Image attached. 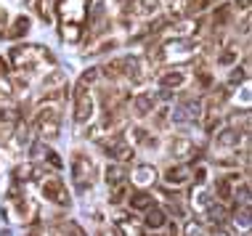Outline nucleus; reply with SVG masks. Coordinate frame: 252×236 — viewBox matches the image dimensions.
<instances>
[{"instance_id": "6e6552de", "label": "nucleus", "mask_w": 252, "mask_h": 236, "mask_svg": "<svg viewBox=\"0 0 252 236\" xmlns=\"http://www.w3.org/2000/svg\"><path fill=\"white\" fill-rule=\"evenodd\" d=\"M37 127L45 138H56L59 136V114L56 112H43L37 117Z\"/></svg>"}, {"instance_id": "2eb2a0df", "label": "nucleus", "mask_w": 252, "mask_h": 236, "mask_svg": "<svg viewBox=\"0 0 252 236\" xmlns=\"http://www.w3.org/2000/svg\"><path fill=\"white\" fill-rule=\"evenodd\" d=\"M157 8H159V0H135L133 3V13L138 16H154Z\"/></svg>"}, {"instance_id": "6ab92c4d", "label": "nucleus", "mask_w": 252, "mask_h": 236, "mask_svg": "<svg viewBox=\"0 0 252 236\" xmlns=\"http://www.w3.org/2000/svg\"><path fill=\"white\" fill-rule=\"evenodd\" d=\"M146 226H149V228H159V226H165V212L157 210V207L152 205V207L146 210Z\"/></svg>"}, {"instance_id": "dca6fc26", "label": "nucleus", "mask_w": 252, "mask_h": 236, "mask_svg": "<svg viewBox=\"0 0 252 236\" xmlns=\"http://www.w3.org/2000/svg\"><path fill=\"white\" fill-rule=\"evenodd\" d=\"M120 69L125 72L133 83H138V80H141V61H138V59H122Z\"/></svg>"}, {"instance_id": "f8f14e48", "label": "nucleus", "mask_w": 252, "mask_h": 236, "mask_svg": "<svg viewBox=\"0 0 252 236\" xmlns=\"http://www.w3.org/2000/svg\"><path fill=\"white\" fill-rule=\"evenodd\" d=\"M165 180L167 183H186V180H191V170L189 167H183V165H178V167H170V170L165 173Z\"/></svg>"}, {"instance_id": "a878e982", "label": "nucleus", "mask_w": 252, "mask_h": 236, "mask_svg": "<svg viewBox=\"0 0 252 236\" xmlns=\"http://www.w3.org/2000/svg\"><path fill=\"white\" fill-rule=\"evenodd\" d=\"M244 77H247V72H242V69H236V72H234V75H231V80H228V83H231V85H239V83H242V80H244Z\"/></svg>"}, {"instance_id": "0eeeda50", "label": "nucleus", "mask_w": 252, "mask_h": 236, "mask_svg": "<svg viewBox=\"0 0 252 236\" xmlns=\"http://www.w3.org/2000/svg\"><path fill=\"white\" fill-rule=\"evenodd\" d=\"M104 151H106L112 159H130V157H133V149L125 144V138H122V136H114V138L104 146Z\"/></svg>"}, {"instance_id": "7ed1b4c3", "label": "nucleus", "mask_w": 252, "mask_h": 236, "mask_svg": "<svg viewBox=\"0 0 252 236\" xmlns=\"http://www.w3.org/2000/svg\"><path fill=\"white\" fill-rule=\"evenodd\" d=\"M93 175H96V170H93V162L88 157H74V165H72V178H74V186H77V191L83 194L88 186L93 183Z\"/></svg>"}, {"instance_id": "4468645a", "label": "nucleus", "mask_w": 252, "mask_h": 236, "mask_svg": "<svg viewBox=\"0 0 252 236\" xmlns=\"http://www.w3.org/2000/svg\"><path fill=\"white\" fill-rule=\"evenodd\" d=\"M152 205H154V199H152V194H149L146 188H141V191H135L130 197V207H133V210H149Z\"/></svg>"}, {"instance_id": "20e7f679", "label": "nucleus", "mask_w": 252, "mask_h": 236, "mask_svg": "<svg viewBox=\"0 0 252 236\" xmlns=\"http://www.w3.org/2000/svg\"><path fill=\"white\" fill-rule=\"evenodd\" d=\"M202 114V104L199 101H183L173 109V125H189V122H196Z\"/></svg>"}, {"instance_id": "423d86ee", "label": "nucleus", "mask_w": 252, "mask_h": 236, "mask_svg": "<svg viewBox=\"0 0 252 236\" xmlns=\"http://www.w3.org/2000/svg\"><path fill=\"white\" fill-rule=\"evenodd\" d=\"M43 197L56 202V205H61V207L69 205V191L64 188V183H61L59 178H45L43 180Z\"/></svg>"}, {"instance_id": "393cba45", "label": "nucleus", "mask_w": 252, "mask_h": 236, "mask_svg": "<svg viewBox=\"0 0 252 236\" xmlns=\"http://www.w3.org/2000/svg\"><path fill=\"white\" fill-rule=\"evenodd\" d=\"M210 5V0H189V5H186V13L189 16H194V13H202L204 8Z\"/></svg>"}, {"instance_id": "9d476101", "label": "nucleus", "mask_w": 252, "mask_h": 236, "mask_svg": "<svg viewBox=\"0 0 252 236\" xmlns=\"http://www.w3.org/2000/svg\"><path fill=\"white\" fill-rule=\"evenodd\" d=\"M154 104H157V96H152V93H141V96L133 98V112L138 114V117H146V114L154 109Z\"/></svg>"}, {"instance_id": "9b49d317", "label": "nucleus", "mask_w": 252, "mask_h": 236, "mask_svg": "<svg viewBox=\"0 0 252 236\" xmlns=\"http://www.w3.org/2000/svg\"><path fill=\"white\" fill-rule=\"evenodd\" d=\"M154 178H157V173H154V167H149V165H138L133 170V183L138 188H146L149 183H154Z\"/></svg>"}, {"instance_id": "bb28decb", "label": "nucleus", "mask_w": 252, "mask_h": 236, "mask_svg": "<svg viewBox=\"0 0 252 236\" xmlns=\"http://www.w3.org/2000/svg\"><path fill=\"white\" fill-rule=\"evenodd\" d=\"M183 234H202V223H196V220L186 223V231H183Z\"/></svg>"}, {"instance_id": "b1692460", "label": "nucleus", "mask_w": 252, "mask_h": 236, "mask_svg": "<svg viewBox=\"0 0 252 236\" xmlns=\"http://www.w3.org/2000/svg\"><path fill=\"white\" fill-rule=\"evenodd\" d=\"M234 180H236V175H228V178H223L220 183H218V194H220L223 199L231 197V186H234Z\"/></svg>"}, {"instance_id": "39448f33", "label": "nucleus", "mask_w": 252, "mask_h": 236, "mask_svg": "<svg viewBox=\"0 0 252 236\" xmlns=\"http://www.w3.org/2000/svg\"><path fill=\"white\" fill-rule=\"evenodd\" d=\"M74 96H77V101H74V122L83 125L93 117V98L88 93V88H77Z\"/></svg>"}, {"instance_id": "4be33fe9", "label": "nucleus", "mask_w": 252, "mask_h": 236, "mask_svg": "<svg viewBox=\"0 0 252 236\" xmlns=\"http://www.w3.org/2000/svg\"><path fill=\"white\" fill-rule=\"evenodd\" d=\"M27 32H30V19H27V16H19L8 35H11V37H22V35H27Z\"/></svg>"}, {"instance_id": "cd10ccee", "label": "nucleus", "mask_w": 252, "mask_h": 236, "mask_svg": "<svg viewBox=\"0 0 252 236\" xmlns=\"http://www.w3.org/2000/svg\"><path fill=\"white\" fill-rule=\"evenodd\" d=\"M236 199H242V205H250V188L242 186V191H236Z\"/></svg>"}, {"instance_id": "aec40b11", "label": "nucleus", "mask_w": 252, "mask_h": 236, "mask_svg": "<svg viewBox=\"0 0 252 236\" xmlns=\"http://www.w3.org/2000/svg\"><path fill=\"white\" fill-rule=\"evenodd\" d=\"M207 218H210V223H213V226L226 223V210H223L220 205H213V202H210V205H207Z\"/></svg>"}, {"instance_id": "f257e3e1", "label": "nucleus", "mask_w": 252, "mask_h": 236, "mask_svg": "<svg viewBox=\"0 0 252 236\" xmlns=\"http://www.w3.org/2000/svg\"><path fill=\"white\" fill-rule=\"evenodd\" d=\"M11 61L19 66V69H35L40 61L53 64V53L45 51L43 45H19V48L11 51Z\"/></svg>"}, {"instance_id": "5701e85b", "label": "nucleus", "mask_w": 252, "mask_h": 236, "mask_svg": "<svg viewBox=\"0 0 252 236\" xmlns=\"http://www.w3.org/2000/svg\"><path fill=\"white\" fill-rule=\"evenodd\" d=\"M210 202H213V194H210L207 188H202L199 194H194V207H196V210H207Z\"/></svg>"}, {"instance_id": "f03ea898", "label": "nucleus", "mask_w": 252, "mask_h": 236, "mask_svg": "<svg viewBox=\"0 0 252 236\" xmlns=\"http://www.w3.org/2000/svg\"><path fill=\"white\" fill-rule=\"evenodd\" d=\"M56 11L61 27H83L88 19V0H59Z\"/></svg>"}, {"instance_id": "1a4fd4ad", "label": "nucleus", "mask_w": 252, "mask_h": 236, "mask_svg": "<svg viewBox=\"0 0 252 236\" xmlns=\"http://www.w3.org/2000/svg\"><path fill=\"white\" fill-rule=\"evenodd\" d=\"M215 146H218V149H236V146H239V130H236V127H226V130H220V133H218V138H215Z\"/></svg>"}, {"instance_id": "f3484780", "label": "nucleus", "mask_w": 252, "mask_h": 236, "mask_svg": "<svg viewBox=\"0 0 252 236\" xmlns=\"http://www.w3.org/2000/svg\"><path fill=\"white\" fill-rule=\"evenodd\" d=\"M183 72H167V75H162L159 77V85L165 88V90H175V88H181L183 85Z\"/></svg>"}, {"instance_id": "ddd939ff", "label": "nucleus", "mask_w": 252, "mask_h": 236, "mask_svg": "<svg viewBox=\"0 0 252 236\" xmlns=\"http://www.w3.org/2000/svg\"><path fill=\"white\" fill-rule=\"evenodd\" d=\"M125 178H127V167H122V165H109L106 167V183L109 186L125 183Z\"/></svg>"}, {"instance_id": "a211bd4d", "label": "nucleus", "mask_w": 252, "mask_h": 236, "mask_svg": "<svg viewBox=\"0 0 252 236\" xmlns=\"http://www.w3.org/2000/svg\"><path fill=\"white\" fill-rule=\"evenodd\" d=\"M191 151H194V144L189 138H175L173 141V157L181 159V157H189Z\"/></svg>"}, {"instance_id": "412c9836", "label": "nucleus", "mask_w": 252, "mask_h": 236, "mask_svg": "<svg viewBox=\"0 0 252 236\" xmlns=\"http://www.w3.org/2000/svg\"><path fill=\"white\" fill-rule=\"evenodd\" d=\"M0 122L16 125L19 122V109H13V106H0Z\"/></svg>"}]
</instances>
